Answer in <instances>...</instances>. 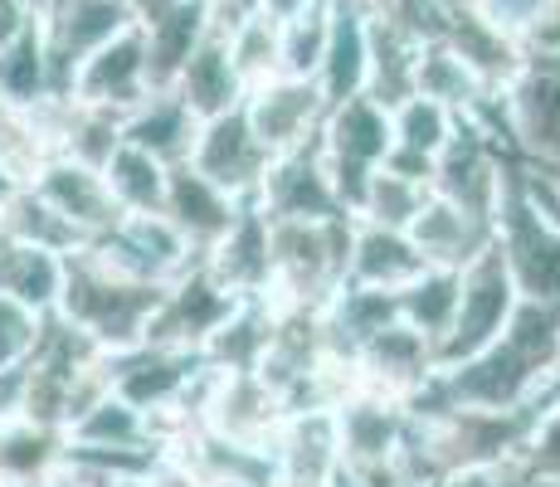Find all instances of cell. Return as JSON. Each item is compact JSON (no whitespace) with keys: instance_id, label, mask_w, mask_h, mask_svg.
Instances as JSON below:
<instances>
[{"instance_id":"83f0119b","label":"cell","mask_w":560,"mask_h":487,"mask_svg":"<svg viewBox=\"0 0 560 487\" xmlns=\"http://www.w3.org/2000/svg\"><path fill=\"white\" fill-rule=\"evenodd\" d=\"M63 439H69L73 449H166L152 415H142V409L127 405L113 390H107L93 409H83V415L63 429Z\"/></svg>"},{"instance_id":"603a6c76","label":"cell","mask_w":560,"mask_h":487,"mask_svg":"<svg viewBox=\"0 0 560 487\" xmlns=\"http://www.w3.org/2000/svg\"><path fill=\"white\" fill-rule=\"evenodd\" d=\"M196 137H200V117L171 89L147 93L142 103L122 117V142L156 156L161 166H186L190 151H196Z\"/></svg>"},{"instance_id":"c3c4849f","label":"cell","mask_w":560,"mask_h":487,"mask_svg":"<svg viewBox=\"0 0 560 487\" xmlns=\"http://www.w3.org/2000/svg\"><path fill=\"white\" fill-rule=\"evenodd\" d=\"M20 190H25V181H20V176H15V171H10V166H5V161H0V210H5V205H10V200H15V195H20Z\"/></svg>"},{"instance_id":"3957f363","label":"cell","mask_w":560,"mask_h":487,"mask_svg":"<svg viewBox=\"0 0 560 487\" xmlns=\"http://www.w3.org/2000/svg\"><path fill=\"white\" fill-rule=\"evenodd\" d=\"M156 283H142V278L113 268L98 248L83 244L79 254L63 258V283H59V312L69 327H79L83 337L103 351H127L147 337V322H152L156 302H161Z\"/></svg>"},{"instance_id":"f1b7e54d","label":"cell","mask_w":560,"mask_h":487,"mask_svg":"<svg viewBox=\"0 0 560 487\" xmlns=\"http://www.w3.org/2000/svg\"><path fill=\"white\" fill-rule=\"evenodd\" d=\"M63 429L30 425V419H10L0 425V487H30L63 473Z\"/></svg>"},{"instance_id":"1f68e13d","label":"cell","mask_w":560,"mask_h":487,"mask_svg":"<svg viewBox=\"0 0 560 487\" xmlns=\"http://www.w3.org/2000/svg\"><path fill=\"white\" fill-rule=\"evenodd\" d=\"M415 93H419V97H434V103H444L448 113H478V107L492 97L488 83H482L478 73L463 63V54H458L454 45H444V39H434V45L419 49Z\"/></svg>"},{"instance_id":"2e32d148","label":"cell","mask_w":560,"mask_h":487,"mask_svg":"<svg viewBox=\"0 0 560 487\" xmlns=\"http://www.w3.org/2000/svg\"><path fill=\"white\" fill-rule=\"evenodd\" d=\"M205 268L230 298L268 302V288H273V220L258 210V200H240V214L224 230V240L205 254Z\"/></svg>"},{"instance_id":"9f6ffc18","label":"cell","mask_w":560,"mask_h":487,"mask_svg":"<svg viewBox=\"0 0 560 487\" xmlns=\"http://www.w3.org/2000/svg\"><path fill=\"white\" fill-rule=\"evenodd\" d=\"M278 487H312V483H288V478H278Z\"/></svg>"},{"instance_id":"4316f807","label":"cell","mask_w":560,"mask_h":487,"mask_svg":"<svg viewBox=\"0 0 560 487\" xmlns=\"http://www.w3.org/2000/svg\"><path fill=\"white\" fill-rule=\"evenodd\" d=\"M419 39L405 35L395 20L375 15L371 20V69H365V97L385 113L415 97V73H419Z\"/></svg>"},{"instance_id":"7a4b0ae2","label":"cell","mask_w":560,"mask_h":487,"mask_svg":"<svg viewBox=\"0 0 560 487\" xmlns=\"http://www.w3.org/2000/svg\"><path fill=\"white\" fill-rule=\"evenodd\" d=\"M492 248L508 264L516 298L560 308V214L551 195H546V181L522 156H512L508 171H502Z\"/></svg>"},{"instance_id":"6da1fadb","label":"cell","mask_w":560,"mask_h":487,"mask_svg":"<svg viewBox=\"0 0 560 487\" xmlns=\"http://www.w3.org/2000/svg\"><path fill=\"white\" fill-rule=\"evenodd\" d=\"M560 351V308L516 302L512 322L468 361L439 366L415 395L405 399L409 415L439 409H516L546 395Z\"/></svg>"},{"instance_id":"7bdbcfd3","label":"cell","mask_w":560,"mask_h":487,"mask_svg":"<svg viewBox=\"0 0 560 487\" xmlns=\"http://www.w3.org/2000/svg\"><path fill=\"white\" fill-rule=\"evenodd\" d=\"M468 10H478L488 25L508 30V35L522 39L532 25H541L546 15H556L560 0H468Z\"/></svg>"},{"instance_id":"52a82bcc","label":"cell","mask_w":560,"mask_h":487,"mask_svg":"<svg viewBox=\"0 0 560 487\" xmlns=\"http://www.w3.org/2000/svg\"><path fill=\"white\" fill-rule=\"evenodd\" d=\"M516 302L522 298H516V288L508 278V264H502V254L488 244L458 274V312H454V327H448L444 346H439V366L468 361L472 351H482V346L512 322Z\"/></svg>"},{"instance_id":"cb8c5ba5","label":"cell","mask_w":560,"mask_h":487,"mask_svg":"<svg viewBox=\"0 0 560 487\" xmlns=\"http://www.w3.org/2000/svg\"><path fill=\"white\" fill-rule=\"evenodd\" d=\"M424 254L415 248L405 230H385V224H365L357 220L351 230V264H347V283L357 288H381V292H405L424 274Z\"/></svg>"},{"instance_id":"f907efd6","label":"cell","mask_w":560,"mask_h":487,"mask_svg":"<svg viewBox=\"0 0 560 487\" xmlns=\"http://www.w3.org/2000/svg\"><path fill=\"white\" fill-rule=\"evenodd\" d=\"M536 171V166H532ZM536 176L546 181V195H551V205H556V214H560V171H536Z\"/></svg>"},{"instance_id":"bcb514c9","label":"cell","mask_w":560,"mask_h":487,"mask_svg":"<svg viewBox=\"0 0 560 487\" xmlns=\"http://www.w3.org/2000/svg\"><path fill=\"white\" fill-rule=\"evenodd\" d=\"M147 487H205L200 483V473L190 468L186 459H180V453H161L156 459V468H152V478H147Z\"/></svg>"},{"instance_id":"f5cc1de1","label":"cell","mask_w":560,"mask_h":487,"mask_svg":"<svg viewBox=\"0 0 560 487\" xmlns=\"http://www.w3.org/2000/svg\"><path fill=\"white\" fill-rule=\"evenodd\" d=\"M502 487H560V483H536V478H508V473H498Z\"/></svg>"},{"instance_id":"836d02e7","label":"cell","mask_w":560,"mask_h":487,"mask_svg":"<svg viewBox=\"0 0 560 487\" xmlns=\"http://www.w3.org/2000/svg\"><path fill=\"white\" fill-rule=\"evenodd\" d=\"M395 298H400V322L415 327L439 356V346H444L448 327H454V312H458V274L454 268H424V274L405 292H395Z\"/></svg>"},{"instance_id":"f546056e","label":"cell","mask_w":560,"mask_h":487,"mask_svg":"<svg viewBox=\"0 0 560 487\" xmlns=\"http://www.w3.org/2000/svg\"><path fill=\"white\" fill-rule=\"evenodd\" d=\"M63 283V258L0 230V292L35 312H54Z\"/></svg>"},{"instance_id":"8fae6325","label":"cell","mask_w":560,"mask_h":487,"mask_svg":"<svg viewBox=\"0 0 560 487\" xmlns=\"http://www.w3.org/2000/svg\"><path fill=\"white\" fill-rule=\"evenodd\" d=\"M327 97L312 79H264L244 97V117H249L254 137L268 147V156H288L298 147H312L327 123Z\"/></svg>"},{"instance_id":"b9f144b4","label":"cell","mask_w":560,"mask_h":487,"mask_svg":"<svg viewBox=\"0 0 560 487\" xmlns=\"http://www.w3.org/2000/svg\"><path fill=\"white\" fill-rule=\"evenodd\" d=\"M39 327H45V312H35L0 292V371L30 361V351H35V341H39Z\"/></svg>"},{"instance_id":"ba28073f","label":"cell","mask_w":560,"mask_h":487,"mask_svg":"<svg viewBox=\"0 0 560 487\" xmlns=\"http://www.w3.org/2000/svg\"><path fill=\"white\" fill-rule=\"evenodd\" d=\"M137 25L132 0H45L39 5V30H45L49 69H54V97L69 93V79L89 54H98L107 39Z\"/></svg>"},{"instance_id":"9c48e42d","label":"cell","mask_w":560,"mask_h":487,"mask_svg":"<svg viewBox=\"0 0 560 487\" xmlns=\"http://www.w3.org/2000/svg\"><path fill=\"white\" fill-rule=\"evenodd\" d=\"M240 308V298H230L220 283L210 278L205 258L186 268L180 278H171L161 292L152 322H147V337L152 346H186V351H205V341L230 322V312Z\"/></svg>"},{"instance_id":"e0dca14e","label":"cell","mask_w":560,"mask_h":487,"mask_svg":"<svg viewBox=\"0 0 560 487\" xmlns=\"http://www.w3.org/2000/svg\"><path fill=\"white\" fill-rule=\"evenodd\" d=\"M25 186L35 190L54 214H63V220L83 234V244H98L103 234L122 220V210H117V200H113V190H107L103 171L79 166V161H69V156H49L45 166L25 181Z\"/></svg>"},{"instance_id":"5bb4252c","label":"cell","mask_w":560,"mask_h":487,"mask_svg":"<svg viewBox=\"0 0 560 487\" xmlns=\"http://www.w3.org/2000/svg\"><path fill=\"white\" fill-rule=\"evenodd\" d=\"M331 419H337V443H341V463H347V468H381V463L400 459V443L409 429L405 399L351 385L347 395L331 405Z\"/></svg>"},{"instance_id":"9a60e30c","label":"cell","mask_w":560,"mask_h":487,"mask_svg":"<svg viewBox=\"0 0 560 487\" xmlns=\"http://www.w3.org/2000/svg\"><path fill=\"white\" fill-rule=\"evenodd\" d=\"M89 248H98L113 268H122V274L142 278V283H156V288H166L171 278H180L200 258L196 248L171 230L166 214H122V220Z\"/></svg>"},{"instance_id":"5b68a950","label":"cell","mask_w":560,"mask_h":487,"mask_svg":"<svg viewBox=\"0 0 560 487\" xmlns=\"http://www.w3.org/2000/svg\"><path fill=\"white\" fill-rule=\"evenodd\" d=\"M502 132L536 171H560V54H526L516 79L498 93Z\"/></svg>"},{"instance_id":"d590c367","label":"cell","mask_w":560,"mask_h":487,"mask_svg":"<svg viewBox=\"0 0 560 487\" xmlns=\"http://www.w3.org/2000/svg\"><path fill=\"white\" fill-rule=\"evenodd\" d=\"M0 230L15 234V240H25V244H35V248H45V254H59V258H69V254L83 248V234L73 230L63 214H54L30 186L0 210Z\"/></svg>"},{"instance_id":"30bf717a","label":"cell","mask_w":560,"mask_h":487,"mask_svg":"<svg viewBox=\"0 0 560 487\" xmlns=\"http://www.w3.org/2000/svg\"><path fill=\"white\" fill-rule=\"evenodd\" d=\"M147 93H156L152 63H147V35H142V25H132L73 69L63 97L83 103V107H103V113H113V117H127Z\"/></svg>"},{"instance_id":"db71d44e","label":"cell","mask_w":560,"mask_h":487,"mask_svg":"<svg viewBox=\"0 0 560 487\" xmlns=\"http://www.w3.org/2000/svg\"><path fill=\"white\" fill-rule=\"evenodd\" d=\"M551 390L560 395V351H556V371H551Z\"/></svg>"},{"instance_id":"d6986e66","label":"cell","mask_w":560,"mask_h":487,"mask_svg":"<svg viewBox=\"0 0 560 487\" xmlns=\"http://www.w3.org/2000/svg\"><path fill=\"white\" fill-rule=\"evenodd\" d=\"M434 371H439L434 346L419 337L415 327H405V322H390V327L375 332L357 351V361H351V385L381 390V395H390V399H409Z\"/></svg>"},{"instance_id":"6f0895ef","label":"cell","mask_w":560,"mask_h":487,"mask_svg":"<svg viewBox=\"0 0 560 487\" xmlns=\"http://www.w3.org/2000/svg\"><path fill=\"white\" fill-rule=\"evenodd\" d=\"M0 117H5V103H0Z\"/></svg>"},{"instance_id":"44dd1931","label":"cell","mask_w":560,"mask_h":487,"mask_svg":"<svg viewBox=\"0 0 560 487\" xmlns=\"http://www.w3.org/2000/svg\"><path fill=\"white\" fill-rule=\"evenodd\" d=\"M171 93H176L180 103H186L190 113L200 117V123H214V117L244 107V97H249V83H244L240 69H234L230 39H224L220 30H210V35H205L200 45L190 49V59L180 63Z\"/></svg>"},{"instance_id":"60d3db41","label":"cell","mask_w":560,"mask_h":487,"mask_svg":"<svg viewBox=\"0 0 560 487\" xmlns=\"http://www.w3.org/2000/svg\"><path fill=\"white\" fill-rule=\"evenodd\" d=\"M508 478H536V483H560V399L541 415L536 434L526 439V449L516 453L512 468H502Z\"/></svg>"},{"instance_id":"11a10c76","label":"cell","mask_w":560,"mask_h":487,"mask_svg":"<svg viewBox=\"0 0 560 487\" xmlns=\"http://www.w3.org/2000/svg\"><path fill=\"white\" fill-rule=\"evenodd\" d=\"M205 487H249V483H205Z\"/></svg>"},{"instance_id":"7dc6e473","label":"cell","mask_w":560,"mask_h":487,"mask_svg":"<svg viewBox=\"0 0 560 487\" xmlns=\"http://www.w3.org/2000/svg\"><path fill=\"white\" fill-rule=\"evenodd\" d=\"M317 5H327V0H268L264 15L268 20H293V15H307V10H317Z\"/></svg>"},{"instance_id":"816d5d0a","label":"cell","mask_w":560,"mask_h":487,"mask_svg":"<svg viewBox=\"0 0 560 487\" xmlns=\"http://www.w3.org/2000/svg\"><path fill=\"white\" fill-rule=\"evenodd\" d=\"M30 487H83V483L73 478L69 468H63V473H54V478H45V483H30Z\"/></svg>"},{"instance_id":"ac0fdd59","label":"cell","mask_w":560,"mask_h":487,"mask_svg":"<svg viewBox=\"0 0 560 487\" xmlns=\"http://www.w3.org/2000/svg\"><path fill=\"white\" fill-rule=\"evenodd\" d=\"M283 419H288L283 399H278V390L258 371H240V375L214 371L200 425H210L214 434L240 439V443H273Z\"/></svg>"},{"instance_id":"8d00e7d4","label":"cell","mask_w":560,"mask_h":487,"mask_svg":"<svg viewBox=\"0 0 560 487\" xmlns=\"http://www.w3.org/2000/svg\"><path fill=\"white\" fill-rule=\"evenodd\" d=\"M458 113H448L444 103H434V97H405L400 107L390 113V137H395V151H409V156L419 161H434L439 151H444L448 132H454Z\"/></svg>"},{"instance_id":"ab89813d","label":"cell","mask_w":560,"mask_h":487,"mask_svg":"<svg viewBox=\"0 0 560 487\" xmlns=\"http://www.w3.org/2000/svg\"><path fill=\"white\" fill-rule=\"evenodd\" d=\"M224 39H230V59L249 89H258L264 79H278V20L254 15Z\"/></svg>"},{"instance_id":"680465c9","label":"cell","mask_w":560,"mask_h":487,"mask_svg":"<svg viewBox=\"0 0 560 487\" xmlns=\"http://www.w3.org/2000/svg\"><path fill=\"white\" fill-rule=\"evenodd\" d=\"M132 5H142V0H132Z\"/></svg>"},{"instance_id":"277c9868","label":"cell","mask_w":560,"mask_h":487,"mask_svg":"<svg viewBox=\"0 0 560 487\" xmlns=\"http://www.w3.org/2000/svg\"><path fill=\"white\" fill-rule=\"evenodd\" d=\"M351 230L357 214L341 220H283L273 224V308H327L347 288Z\"/></svg>"},{"instance_id":"ffe728a7","label":"cell","mask_w":560,"mask_h":487,"mask_svg":"<svg viewBox=\"0 0 560 487\" xmlns=\"http://www.w3.org/2000/svg\"><path fill=\"white\" fill-rule=\"evenodd\" d=\"M331 30H327V54L317 69V89L327 107L365 97V69H371V10L361 0H331Z\"/></svg>"},{"instance_id":"4fadbf2b","label":"cell","mask_w":560,"mask_h":487,"mask_svg":"<svg viewBox=\"0 0 560 487\" xmlns=\"http://www.w3.org/2000/svg\"><path fill=\"white\" fill-rule=\"evenodd\" d=\"M254 200L273 224H283V220L307 224V220H341V214H351L347 205H341L337 186H331L317 142L268 161V176H264V186H258Z\"/></svg>"},{"instance_id":"8992f818","label":"cell","mask_w":560,"mask_h":487,"mask_svg":"<svg viewBox=\"0 0 560 487\" xmlns=\"http://www.w3.org/2000/svg\"><path fill=\"white\" fill-rule=\"evenodd\" d=\"M390 113L375 107L371 97H351V103H337L322 123V161H327V176L337 186L341 205L351 214L361 210V195L371 186V176L381 171V161L390 156Z\"/></svg>"},{"instance_id":"f6af8a7d","label":"cell","mask_w":560,"mask_h":487,"mask_svg":"<svg viewBox=\"0 0 560 487\" xmlns=\"http://www.w3.org/2000/svg\"><path fill=\"white\" fill-rule=\"evenodd\" d=\"M268 0H205V15H210V30H220V35H230V30H240L244 20L264 15Z\"/></svg>"},{"instance_id":"4dcf8cb0","label":"cell","mask_w":560,"mask_h":487,"mask_svg":"<svg viewBox=\"0 0 560 487\" xmlns=\"http://www.w3.org/2000/svg\"><path fill=\"white\" fill-rule=\"evenodd\" d=\"M268 337H273V302L254 298V302H240L230 312L220 332L205 341V361L210 371H224V375H240V371H258L268 351Z\"/></svg>"},{"instance_id":"681fc988","label":"cell","mask_w":560,"mask_h":487,"mask_svg":"<svg viewBox=\"0 0 560 487\" xmlns=\"http://www.w3.org/2000/svg\"><path fill=\"white\" fill-rule=\"evenodd\" d=\"M83 487H147V478H79Z\"/></svg>"},{"instance_id":"f35d334b","label":"cell","mask_w":560,"mask_h":487,"mask_svg":"<svg viewBox=\"0 0 560 487\" xmlns=\"http://www.w3.org/2000/svg\"><path fill=\"white\" fill-rule=\"evenodd\" d=\"M424 200H429V186H419V181H405V176H395V171L381 166L371 176V186H365V195H361L357 220L385 224V230H405L409 234V224H415V214L424 210Z\"/></svg>"},{"instance_id":"484cf974","label":"cell","mask_w":560,"mask_h":487,"mask_svg":"<svg viewBox=\"0 0 560 487\" xmlns=\"http://www.w3.org/2000/svg\"><path fill=\"white\" fill-rule=\"evenodd\" d=\"M409 240H415L429 268H454V274H463L492 244V230L482 220H472V214L454 210L448 200H439V195H429L424 210L409 224Z\"/></svg>"},{"instance_id":"ee69618b","label":"cell","mask_w":560,"mask_h":487,"mask_svg":"<svg viewBox=\"0 0 560 487\" xmlns=\"http://www.w3.org/2000/svg\"><path fill=\"white\" fill-rule=\"evenodd\" d=\"M39 5L45 0H0V49L15 45L20 35H30L39 25Z\"/></svg>"},{"instance_id":"74e56055","label":"cell","mask_w":560,"mask_h":487,"mask_svg":"<svg viewBox=\"0 0 560 487\" xmlns=\"http://www.w3.org/2000/svg\"><path fill=\"white\" fill-rule=\"evenodd\" d=\"M327 5L293 15V20H278V73L283 79H317L322 54H327V30H331Z\"/></svg>"},{"instance_id":"7c38bea8","label":"cell","mask_w":560,"mask_h":487,"mask_svg":"<svg viewBox=\"0 0 560 487\" xmlns=\"http://www.w3.org/2000/svg\"><path fill=\"white\" fill-rule=\"evenodd\" d=\"M268 147L254 137L249 117L244 107L234 113L214 117V123H200V137H196V151H190L186 166L200 171L214 190H224L230 200H254L258 186L268 176Z\"/></svg>"},{"instance_id":"7402d4cb","label":"cell","mask_w":560,"mask_h":487,"mask_svg":"<svg viewBox=\"0 0 560 487\" xmlns=\"http://www.w3.org/2000/svg\"><path fill=\"white\" fill-rule=\"evenodd\" d=\"M161 214H166L171 230H176L180 240H186L205 258L214 244L224 240V230L234 224V214H240V200H230L224 190H214L210 181L200 176V171L171 166V176H166V205H161Z\"/></svg>"},{"instance_id":"d4e9b609","label":"cell","mask_w":560,"mask_h":487,"mask_svg":"<svg viewBox=\"0 0 560 487\" xmlns=\"http://www.w3.org/2000/svg\"><path fill=\"white\" fill-rule=\"evenodd\" d=\"M273 459L288 483L327 487L331 473L341 468V443H337V419H331V409L288 415L273 439Z\"/></svg>"},{"instance_id":"d6a6232c","label":"cell","mask_w":560,"mask_h":487,"mask_svg":"<svg viewBox=\"0 0 560 487\" xmlns=\"http://www.w3.org/2000/svg\"><path fill=\"white\" fill-rule=\"evenodd\" d=\"M54 97V69H49V49H45V30H30L15 45L0 49V103L10 113H35L39 103Z\"/></svg>"},{"instance_id":"e575fe53","label":"cell","mask_w":560,"mask_h":487,"mask_svg":"<svg viewBox=\"0 0 560 487\" xmlns=\"http://www.w3.org/2000/svg\"><path fill=\"white\" fill-rule=\"evenodd\" d=\"M166 176H171V166H161L156 156L137 151L132 142L117 147L113 161L103 166V181L122 214H161V205H166Z\"/></svg>"}]
</instances>
